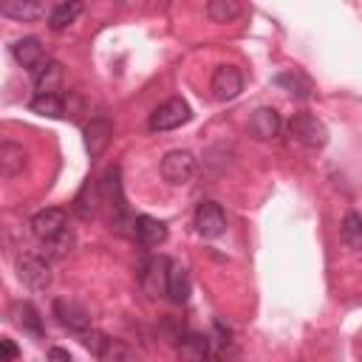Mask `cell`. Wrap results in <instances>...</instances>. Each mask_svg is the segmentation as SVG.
<instances>
[{
    "label": "cell",
    "instance_id": "603a6c76",
    "mask_svg": "<svg viewBox=\"0 0 362 362\" xmlns=\"http://www.w3.org/2000/svg\"><path fill=\"white\" fill-rule=\"evenodd\" d=\"M206 14L215 23H229V20H235L240 14V6L235 0H209L206 3Z\"/></svg>",
    "mask_w": 362,
    "mask_h": 362
},
{
    "label": "cell",
    "instance_id": "5b68a950",
    "mask_svg": "<svg viewBox=\"0 0 362 362\" xmlns=\"http://www.w3.org/2000/svg\"><path fill=\"white\" fill-rule=\"evenodd\" d=\"M195 229H198L201 238H218V235H223L226 215H223L221 204H215V201L198 204V209H195Z\"/></svg>",
    "mask_w": 362,
    "mask_h": 362
},
{
    "label": "cell",
    "instance_id": "e0dca14e",
    "mask_svg": "<svg viewBox=\"0 0 362 362\" xmlns=\"http://www.w3.org/2000/svg\"><path fill=\"white\" fill-rule=\"evenodd\" d=\"M0 14L14 17V20H37L40 14H45V6L37 0H6L0 6Z\"/></svg>",
    "mask_w": 362,
    "mask_h": 362
},
{
    "label": "cell",
    "instance_id": "4316f807",
    "mask_svg": "<svg viewBox=\"0 0 362 362\" xmlns=\"http://www.w3.org/2000/svg\"><path fill=\"white\" fill-rule=\"evenodd\" d=\"M82 337V345L93 354V356H99V351H102V345H105V334H99V331H85V334H79Z\"/></svg>",
    "mask_w": 362,
    "mask_h": 362
},
{
    "label": "cell",
    "instance_id": "7c38bea8",
    "mask_svg": "<svg viewBox=\"0 0 362 362\" xmlns=\"http://www.w3.org/2000/svg\"><path fill=\"white\" fill-rule=\"evenodd\" d=\"M133 232H136L141 246H161L167 240V226L158 218H150V215H139L133 221Z\"/></svg>",
    "mask_w": 362,
    "mask_h": 362
},
{
    "label": "cell",
    "instance_id": "ffe728a7",
    "mask_svg": "<svg viewBox=\"0 0 362 362\" xmlns=\"http://www.w3.org/2000/svg\"><path fill=\"white\" fill-rule=\"evenodd\" d=\"M79 11H82V3H59V6H54L51 14H48V25H51V31H62V28H68V25L79 17Z\"/></svg>",
    "mask_w": 362,
    "mask_h": 362
},
{
    "label": "cell",
    "instance_id": "3957f363",
    "mask_svg": "<svg viewBox=\"0 0 362 362\" xmlns=\"http://www.w3.org/2000/svg\"><path fill=\"white\" fill-rule=\"evenodd\" d=\"M198 170V161L189 150H170L164 158H161V175L170 181V184H187Z\"/></svg>",
    "mask_w": 362,
    "mask_h": 362
},
{
    "label": "cell",
    "instance_id": "4fadbf2b",
    "mask_svg": "<svg viewBox=\"0 0 362 362\" xmlns=\"http://www.w3.org/2000/svg\"><path fill=\"white\" fill-rule=\"evenodd\" d=\"M189 272H187V266H181L178 260H173L170 263V272H167V297L173 300V303H187L189 300Z\"/></svg>",
    "mask_w": 362,
    "mask_h": 362
},
{
    "label": "cell",
    "instance_id": "ba28073f",
    "mask_svg": "<svg viewBox=\"0 0 362 362\" xmlns=\"http://www.w3.org/2000/svg\"><path fill=\"white\" fill-rule=\"evenodd\" d=\"M280 127H283V122H280V113L274 107H257L249 119V133L260 141H269V139L280 136Z\"/></svg>",
    "mask_w": 362,
    "mask_h": 362
},
{
    "label": "cell",
    "instance_id": "d4e9b609",
    "mask_svg": "<svg viewBox=\"0 0 362 362\" xmlns=\"http://www.w3.org/2000/svg\"><path fill=\"white\" fill-rule=\"evenodd\" d=\"M280 88H286L291 96H297V99H305L308 93H311V85H308V79L305 76H300V74H280L277 79H274Z\"/></svg>",
    "mask_w": 362,
    "mask_h": 362
},
{
    "label": "cell",
    "instance_id": "83f0119b",
    "mask_svg": "<svg viewBox=\"0 0 362 362\" xmlns=\"http://www.w3.org/2000/svg\"><path fill=\"white\" fill-rule=\"evenodd\" d=\"M0 351H3V362H11L17 356V348L11 339H0Z\"/></svg>",
    "mask_w": 362,
    "mask_h": 362
},
{
    "label": "cell",
    "instance_id": "7a4b0ae2",
    "mask_svg": "<svg viewBox=\"0 0 362 362\" xmlns=\"http://www.w3.org/2000/svg\"><path fill=\"white\" fill-rule=\"evenodd\" d=\"M288 130H291V136H294L300 144H305V147H322V144L328 141L325 124H322L317 116H311V113H294L291 122H288Z\"/></svg>",
    "mask_w": 362,
    "mask_h": 362
},
{
    "label": "cell",
    "instance_id": "9c48e42d",
    "mask_svg": "<svg viewBox=\"0 0 362 362\" xmlns=\"http://www.w3.org/2000/svg\"><path fill=\"white\" fill-rule=\"evenodd\" d=\"M54 314H57V320H59L68 331L85 334V331L90 328V314H88L82 305L71 303V300H54Z\"/></svg>",
    "mask_w": 362,
    "mask_h": 362
},
{
    "label": "cell",
    "instance_id": "8fae6325",
    "mask_svg": "<svg viewBox=\"0 0 362 362\" xmlns=\"http://www.w3.org/2000/svg\"><path fill=\"white\" fill-rule=\"evenodd\" d=\"M110 136H113V124L107 119H90V124L85 127V147L90 158L105 153V147L110 144Z\"/></svg>",
    "mask_w": 362,
    "mask_h": 362
},
{
    "label": "cell",
    "instance_id": "277c9868",
    "mask_svg": "<svg viewBox=\"0 0 362 362\" xmlns=\"http://www.w3.org/2000/svg\"><path fill=\"white\" fill-rule=\"evenodd\" d=\"M17 274H20V280H23L28 288H34V291H42V288L51 286V269H48V263H45L42 257H37V255H20V260H17Z\"/></svg>",
    "mask_w": 362,
    "mask_h": 362
},
{
    "label": "cell",
    "instance_id": "9a60e30c",
    "mask_svg": "<svg viewBox=\"0 0 362 362\" xmlns=\"http://www.w3.org/2000/svg\"><path fill=\"white\" fill-rule=\"evenodd\" d=\"M209 356V339L204 334H184L178 339V359L181 362H204Z\"/></svg>",
    "mask_w": 362,
    "mask_h": 362
},
{
    "label": "cell",
    "instance_id": "7402d4cb",
    "mask_svg": "<svg viewBox=\"0 0 362 362\" xmlns=\"http://www.w3.org/2000/svg\"><path fill=\"white\" fill-rule=\"evenodd\" d=\"M96 359H99V362H133V354H130L127 342H122V339H110V337H107Z\"/></svg>",
    "mask_w": 362,
    "mask_h": 362
},
{
    "label": "cell",
    "instance_id": "ac0fdd59",
    "mask_svg": "<svg viewBox=\"0 0 362 362\" xmlns=\"http://www.w3.org/2000/svg\"><path fill=\"white\" fill-rule=\"evenodd\" d=\"M34 76H37V93H57L62 85V65L45 62Z\"/></svg>",
    "mask_w": 362,
    "mask_h": 362
},
{
    "label": "cell",
    "instance_id": "2e32d148",
    "mask_svg": "<svg viewBox=\"0 0 362 362\" xmlns=\"http://www.w3.org/2000/svg\"><path fill=\"white\" fill-rule=\"evenodd\" d=\"M23 167H25V150L14 141H3L0 144V173L6 178H11V175L23 173Z\"/></svg>",
    "mask_w": 362,
    "mask_h": 362
},
{
    "label": "cell",
    "instance_id": "30bf717a",
    "mask_svg": "<svg viewBox=\"0 0 362 362\" xmlns=\"http://www.w3.org/2000/svg\"><path fill=\"white\" fill-rule=\"evenodd\" d=\"M11 54H14V59H17L23 68H28L31 74H37V71L45 65L42 45H40V40H34V37H23V40H17V42L11 45Z\"/></svg>",
    "mask_w": 362,
    "mask_h": 362
},
{
    "label": "cell",
    "instance_id": "44dd1931",
    "mask_svg": "<svg viewBox=\"0 0 362 362\" xmlns=\"http://www.w3.org/2000/svg\"><path fill=\"white\" fill-rule=\"evenodd\" d=\"M14 314H17V322L34 334V337H42V320H40V311L31 305V303H17L14 305Z\"/></svg>",
    "mask_w": 362,
    "mask_h": 362
},
{
    "label": "cell",
    "instance_id": "f1b7e54d",
    "mask_svg": "<svg viewBox=\"0 0 362 362\" xmlns=\"http://www.w3.org/2000/svg\"><path fill=\"white\" fill-rule=\"evenodd\" d=\"M48 362H74V359H71V354L65 348H51L48 351Z\"/></svg>",
    "mask_w": 362,
    "mask_h": 362
},
{
    "label": "cell",
    "instance_id": "52a82bcc",
    "mask_svg": "<svg viewBox=\"0 0 362 362\" xmlns=\"http://www.w3.org/2000/svg\"><path fill=\"white\" fill-rule=\"evenodd\" d=\"M62 229H65V212L57 209V206L42 209V212H37V215L31 218V232H34V238L42 240V243L54 240Z\"/></svg>",
    "mask_w": 362,
    "mask_h": 362
},
{
    "label": "cell",
    "instance_id": "484cf974",
    "mask_svg": "<svg viewBox=\"0 0 362 362\" xmlns=\"http://www.w3.org/2000/svg\"><path fill=\"white\" fill-rule=\"evenodd\" d=\"M48 249H51V255H65V252H71V249H74V232L65 226L54 240H48Z\"/></svg>",
    "mask_w": 362,
    "mask_h": 362
},
{
    "label": "cell",
    "instance_id": "cb8c5ba5",
    "mask_svg": "<svg viewBox=\"0 0 362 362\" xmlns=\"http://www.w3.org/2000/svg\"><path fill=\"white\" fill-rule=\"evenodd\" d=\"M342 240L351 249H362V215H356V212L345 215V221H342Z\"/></svg>",
    "mask_w": 362,
    "mask_h": 362
},
{
    "label": "cell",
    "instance_id": "d6986e66",
    "mask_svg": "<svg viewBox=\"0 0 362 362\" xmlns=\"http://www.w3.org/2000/svg\"><path fill=\"white\" fill-rule=\"evenodd\" d=\"M31 110L37 116H48V119H62L65 116V102L57 93H37L31 99Z\"/></svg>",
    "mask_w": 362,
    "mask_h": 362
},
{
    "label": "cell",
    "instance_id": "8992f818",
    "mask_svg": "<svg viewBox=\"0 0 362 362\" xmlns=\"http://www.w3.org/2000/svg\"><path fill=\"white\" fill-rule=\"evenodd\" d=\"M243 90V76L235 65H218L212 74V96L218 102H229Z\"/></svg>",
    "mask_w": 362,
    "mask_h": 362
},
{
    "label": "cell",
    "instance_id": "5bb4252c",
    "mask_svg": "<svg viewBox=\"0 0 362 362\" xmlns=\"http://www.w3.org/2000/svg\"><path fill=\"white\" fill-rule=\"evenodd\" d=\"M170 263L167 257H153L144 272H141V286L150 291V294H158V291H167V272H170Z\"/></svg>",
    "mask_w": 362,
    "mask_h": 362
},
{
    "label": "cell",
    "instance_id": "6da1fadb",
    "mask_svg": "<svg viewBox=\"0 0 362 362\" xmlns=\"http://www.w3.org/2000/svg\"><path fill=\"white\" fill-rule=\"evenodd\" d=\"M192 119V110H189V105L181 99V96H173V99H167V102H161L153 113H150V130L153 133H164V130H175V127H181V124H187Z\"/></svg>",
    "mask_w": 362,
    "mask_h": 362
}]
</instances>
